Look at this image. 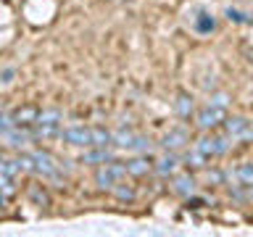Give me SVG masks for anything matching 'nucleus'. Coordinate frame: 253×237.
Instances as JSON below:
<instances>
[{
  "instance_id": "f257e3e1",
  "label": "nucleus",
  "mask_w": 253,
  "mask_h": 237,
  "mask_svg": "<svg viewBox=\"0 0 253 237\" xmlns=\"http://www.w3.org/2000/svg\"><path fill=\"white\" fill-rule=\"evenodd\" d=\"M124 177H126L124 166L116 163V161H108V163H100L98 174H95V182H98L100 190H111V187L116 185V182H122Z\"/></svg>"
},
{
  "instance_id": "f03ea898",
  "label": "nucleus",
  "mask_w": 253,
  "mask_h": 237,
  "mask_svg": "<svg viewBox=\"0 0 253 237\" xmlns=\"http://www.w3.org/2000/svg\"><path fill=\"white\" fill-rule=\"evenodd\" d=\"M32 156V163H35V171L42 174L45 179H61V171H58V161L47 153V150H35Z\"/></svg>"
},
{
  "instance_id": "7ed1b4c3",
  "label": "nucleus",
  "mask_w": 253,
  "mask_h": 237,
  "mask_svg": "<svg viewBox=\"0 0 253 237\" xmlns=\"http://www.w3.org/2000/svg\"><path fill=\"white\" fill-rule=\"evenodd\" d=\"M224 118H227V111L213 108V106H206L201 114L195 116V121H198V126H201L203 132H211V129H216V126L224 121Z\"/></svg>"
},
{
  "instance_id": "20e7f679",
  "label": "nucleus",
  "mask_w": 253,
  "mask_h": 237,
  "mask_svg": "<svg viewBox=\"0 0 253 237\" xmlns=\"http://www.w3.org/2000/svg\"><path fill=\"white\" fill-rule=\"evenodd\" d=\"M221 124L227 126V137H232V140H251V121L245 116L224 118Z\"/></svg>"
},
{
  "instance_id": "39448f33",
  "label": "nucleus",
  "mask_w": 253,
  "mask_h": 237,
  "mask_svg": "<svg viewBox=\"0 0 253 237\" xmlns=\"http://www.w3.org/2000/svg\"><path fill=\"white\" fill-rule=\"evenodd\" d=\"M58 137L63 142H69V145H74V148H90V129H84V126H69V129H61Z\"/></svg>"
},
{
  "instance_id": "423d86ee",
  "label": "nucleus",
  "mask_w": 253,
  "mask_h": 237,
  "mask_svg": "<svg viewBox=\"0 0 253 237\" xmlns=\"http://www.w3.org/2000/svg\"><path fill=\"white\" fill-rule=\"evenodd\" d=\"M190 142V134L182 129V126H177V129H171L169 134H166V137L161 140V145L169 150V153H174V150H179V148H185Z\"/></svg>"
},
{
  "instance_id": "0eeeda50",
  "label": "nucleus",
  "mask_w": 253,
  "mask_h": 237,
  "mask_svg": "<svg viewBox=\"0 0 253 237\" xmlns=\"http://www.w3.org/2000/svg\"><path fill=\"white\" fill-rule=\"evenodd\" d=\"M124 171L132 174V177H148V174L153 171V163H150L145 156H137V158H132V161L124 163Z\"/></svg>"
},
{
  "instance_id": "6e6552de",
  "label": "nucleus",
  "mask_w": 253,
  "mask_h": 237,
  "mask_svg": "<svg viewBox=\"0 0 253 237\" xmlns=\"http://www.w3.org/2000/svg\"><path fill=\"white\" fill-rule=\"evenodd\" d=\"M37 114H40L37 106H24L19 111H13L11 121H13V126H32L37 121Z\"/></svg>"
},
{
  "instance_id": "1a4fd4ad",
  "label": "nucleus",
  "mask_w": 253,
  "mask_h": 237,
  "mask_svg": "<svg viewBox=\"0 0 253 237\" xmlns=\"http://www.w3.org/2000/svg\"><path fill=\"white\" fill-rule=\"evenodd\" d=\"M179 163H182V158L177 153H169L156 163V174H161V177H174L177 169H179Z\"/></svg>"
},
{
  "instance_id": "9d476101",
  "label": "nucleus",
  "mask_w": 253,
  "mask_h": 237,
  "mask_svg": "<svg viewBox=\"0 0 253 237\" xmlns=\"http://www.w3.org/2000/svg\"><path fill=\"white\" fill-rule=\"evenodd\" d=\"M171 190L177 195H182V198H190L195 193V179L190 177V174H179V177L171 179Z\"/></svg>"
},
{
  "instance_id": "9b49d317",
  "label": "nucleus",
  "mask_w": 253,
  "mask_h": 237,
  "mask_svg": "<svg viewBox=\"0 0 253 237\" xmlns=\"http://www.w3.org/2000/svg\"><path fill=\"white\" fill-rule=\"evenodd\" d=\"M111 145V132L106 126H92L90 129V148H108Z\"/></svg>"
},
{
  "instance_id": "f8f14e48",
  "label": "nucleus",
  "mask_w": 253,
  "mask_h": 237,
  "mask_svg": "<svg viewBox=\"0 0 253 237\" xmlns=\"http://www.w3.org/2000/svg\"><path fill=\"white\" fill-rule=\"evenodd\" d=\"M232 179H235V185L251 187V185H253V166H251V163H240V166L232 171Z\"/></svg>"
},
{
  "instance_id": "ddd939ff",
  "label": "nucleus",
  "mask_w": 253,
  "mask_h": 237,
  "mask_svg": "<svg viewBox=\"0 0 253 237\" xmlns=\"http://www.w3.org/2000/svg\"><path fill=\"white\" fill-rule=\"evenodd\" d=\"M82 161L84 163H108V161H114V156L108 153V148H92L90 153L82 156Z\"/></svg>"
},
{
  "instance_id": "4468645a",
  "label": "nucleus",
  "mask_w": 253,
  "mask_h": 237,
  "mask_svg": "<svg viewBox=\"0 0 253 237\" xmlns=\"http://www.w3.org/2000/svg\"><path fill=\"white\" fill-rule=\"evenodd\" d=\"M195 29L201 32V35H209V32L216 29V19H213L211 13H206V11L198 13V16H195Z\"/></svg>"
},
{
  "instance_id": "2eb2a0df",
  "label": "nucleus",
  "mask_w": 253,
  "mask_h": 237,
  "mask_svg": "<svg viewBox=\"0 0 253 237\" xmlns=\"http://www.w3.org/2000/svg\"><path fill=\"white\" fill-rule=\"evenodd\" d=\"M177 114H179V118H190V116L195 114V103H193L190 95L182 92L179 98H177Z\"/></svg>"
},
{
  "instance_id": "dca6fc26",
  "label": "nucleus",
  "mask_w": 253,
  "mask_h": 237,
  "mask_svg": "<svg viewBox=\"0 0 253 237\" xmlns=\"http://www.w3.org/2000/svg\"><path fill=\"white\" fill-rule=\"evenodd\" d=\"M61 118H63V114L58 108H45V111H40V114H37L35 124H61Z\"/></svg>"
},
{
  "instance_id": "f3484780",
  "label": "nucleus",
  "mask_w": 253,
  "mask_h": 237,
  "mask_svg": "<svg viewBox=\"0 0 253 237\" xmlns=\"http://www.w3.org/2000/svg\"><path fill=\"white\" fill-rule=\"evenodd\" d=\"M206 161H209V158H206V156H203L198 148L187 150V156H185V163H187V166H193V169H203Z\"/></svg>"
},
{
  "instance_id": "a211bd4d",
  "label": "nucleus",
  "mask_w": 253,
  "mask_h": 237,
  "mask_svg": "<svg viewBox=\"0 0 253 237\" xmlns=\"http://www.w3.org/2000/svg\"><path fill=\"white\" fill-rule=\"evenodd\" d=\"M29 198L35 200V205H40V208H45V205H50V198H47V193L40 185H32L29 187Z\"/></svg>"
},
{
  "instance_id": "6ab92c4d",
  "label": "nucleus",
  "mask_w": 253,
  "mask_h": 237,
  "mask_svg": "<svg viewBox=\"0 0 253 237\" xmlns=\"http://www.w3.org/2000/svg\"><path fill=\"white\" fill-rule=\"evenodd\" d=\"M111 190H114V195L119 198V200H134V190H132L129 185H122V182H116V185L111 187Z\"/></svg>"
},
{
  "instance_id": "aec40b11",
  "label": "nucleus",
  "mask_w": 253,
  "mask_h": 237,
  "mask_svg": "<svg viewBox=\"0 0 253 237\" xmlns=\"http://www.w3.org/2000/svg\"><path fill=\"white\" fill-rule=\"evenodd\" d=\"M201 153L209 158V156H216V142H213V137H203V140H198V145H195Z\"/></svg>"
},
{
  "instance_id": "412c9836",
  "label": "nucleus",
  "mask_w": 253,
  "mask_h": 237,
  "mask_svg": "<svg viewBox=\"0 0 253 237\" xmlns=\"http://www.w3.org/2000/svg\"><path fill=\"white\" fill-rule=\"evenodd\" d=\"M0 174L16 177V174H19V163H16V158H0Z\"/></svg>"
},
{
  "instance_id": "4be33fe9",
  "label": "nucleus",
  "mask_w": 253,
  "mask_h": 237,
  "mask_svg": "<svg viewBox=\"0 0 253 237\" xmlns=\"http://www.w3.org/2000/svg\"><path fill=\"white\" fill-rule=\"evenodd\" d=\"M213 142H216V156H224V153H229V148H232V137H227V134L213 137Z\"/></svg>"
},
{
  "instance_id": "5701e85b",
  "label": "nucleus",
  "mask_w": 253,
  "mask_h": 237,
  "mask_svg": "<svg viewBox=\"0 0 253 237\" xmlns=\"http://www.w3.org/2000/svg\"><path fill=\"white\" fill-rule=\"evenodd\" d=\"M209 106H213V108H221V111H227V108H229V95H227V92H216V95H211Z\"/></svg>"
},
{
  "instance_id": "b1692460",
  "label": "nucleus",
  "mask_w": 253,
  "mask_h": 237,
  "mask_svg": "<svg viewBox=\"0 0 253 237\" xmlns=\"http://www.w3.org/2000/svg\"><path fill=\"white\" fill-rule=\"evenodd\" d=\"M0 193H3V195H13V193H16L13 177H8V174H0Z\"/></svg>"
},
{
  "instance_id": "393cba45",
  "label": "nucleus",
  "mask_w": 253,
  "mask_h": 237,
  "mask_svg": "<svg viewBox=\"0 0 253 237\" xmlns=\"http://www.w3.org/2000/svg\"><path fill=\"white\" fill-rule=\"evenodd\" d=\"M224 179H227V174L224 171H206V182H209V185H224Z\"/></svg>"
},
{
  "instance_id": "a878e982",
  "label": "nucleus",
  "mask_w": 253,
  "mask_h": 237,
  "mask_svg": "<svg viewBox=\"0 0 253 237\" xmlns=\"http://www.w3.org/2000/svg\"><path fill=\"white\" fill-rule=\"evenodd\" d=\"M227 19H229V21H235V24H248V16L240 13L237 8H227Z\"/></svg>"
},
{
  "instance_id": "bb28decb",
  "label": "nucleus",
  "mask_w": 253,
  "mask_h": 237,
  "mask_svg": "<svg viewBox=\"0 0 253 237\" xmlns=\"http://www.w3.org/2000/svg\"><path fill=\"white\" fill-rule=\"evenodd\" d=\"M3 203H5V195H3V193H0V208H3Z\"/></svg>"
}]
</instances>
